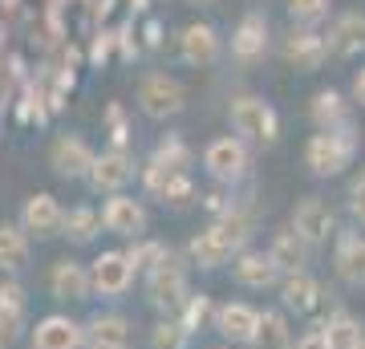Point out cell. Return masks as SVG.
Masks as SVG:
<instances>
[{
	"label": "cell",
	"mask_w": 365,
	"mask_h": 349,
	"mask_svg": "<svg viewBox=\"0 0 365 349\" xmlns=\"http://www.w3.org/2000/svg\"><path fill=\"white\" fill-rule=\"evenodd\" d=\"M227 118H232V130L244 138V143L272 146L276 138H280V118H276V110L264 102V98H256V93H240V98H232Z\"/></svg>",
	"instance_id": "cell-1"
},
{
	"label": "cell",
	"mask_w": 365,
	"mask_h": 349,
	"mask_svg": "<svg viewBox=\"0 0 365 349\" xmlns=\"http://www.w3.org/2000/svg\"><path fill=\"white\" fill-rule=\"evenodd\" d=\"M353 151H357L353 126L321 130V134H313V138L304 143V167L313 171L317 179H333V175H341V171L353 163Z\"/></svg>",
	"instance_id": "cell-2"
},
{
	"label": "cell",
	"mask_w": 365,
	"mask_h": 349,
	"mask_svg": "<svg viewBox=\"0 0 365 349\" xmlns=\"http://www.w3.org/2000/svg\"><path fill=\"white\" fill-rule=\"evenodd\" d=\"M187 297H191V285H187V264H182V256L167 252L163 264H155V268L146 272V300H150L155 309H163L167 317H175V313L187 305Z\"/></svg>",
	"instance_id": "cell-3"
},
{
	"label": "cell",
	"mask_w": 365,
	"mask_h": 349,
	"mask_svg": "<svg viewBox=\"0 0 365 349\" xmlns=\"http://www.w3.org/2000/svg\"><path fill=\"white\" fill-rule=\"evenodd\" d=\"M248 143L240 134H223V138H211L207 151H203V167L215 183H240L248 175Z\"/></svg>",
	"instance_id": "cell-4"
},
{
	"label": "cell",
	"mask_w": 365,
	"mask_h": 349,
	"mask_svg": "<svg viewBox=\"0 0 365 349\" xmlns=\"http://www.w3.org/2000/svg\"><path fill=\"white\" fill-rule=\"evenodd\" d=\"M138 106H143L146 118L163 122V118H175L182 106H187V90H182V81L170 78V74H146V78L138 81Z\"/></svg>",
	"instance_id": "cell-5"
},
{
	"label": "cell",
	"mask_w": 365,
	"mask_h": 349,
	"mask_svg": "<svg viewBox=\"0 0 365 349\" xmlns=\"http://www.w3.org/2000/svg\"><path fill=\"white\" fill-rule=\"evenodd\" d=\"M90 276H93V293H98V297L118 300V297L130 293L138 268H134V260L126 256V248H122V252H102V256H93Z\"/></svg>",
	"instance_id": "cell-6"
},
{
	"label": "cell",
	"mask_w": 365,
	"mask_h": 349,
	"mask_svg": "<svg viewBox=\"0 0 365 349\" xmlns=\"http://www.w3.org/2000/svg\"><path fill=\"white\" fill-rule=\"evenodd\" d=\"M21 228L33 240H53V236H66V207L57 203V195L37 191L29 195L21 207Z\"/></svg>",
	"instance_id": "cell-7"
},
{
	"label": "cell",
	"mask_w": 365,
	"mask_h": 349,
	"mask_svg": "<svg viewBox=\"0 0 365 349\" xmlns=\"http://www.w3.org/2000/svg\"><path fill=\"white\" fill-rule=\"evenodd\" d=\"M292 232H297L309 248H317L337 232V216H333V207H329L321 195H304V199L292 207Z\"/></svg>",
	"instance_id": "cell-8"
},
{
	"label": "cell",
	"mask_w": 365,
	"mask_h": 349,
	"mask_svg": "<svg viewBox=\"0 0 365 349\" xmlns=\"http://www.w3.org/2000/svg\"><path fill=\"white\" fill-rule=\"evenodd\" d=\"M93 163H98V155H93V146L81 138V134H61V138H53L49 146V167L61 175V179H90Z\"/></svg>",
	"instance_id": "cell-9"
},
{
	"label": "cell",
	"mask_w": 365,
	"mask_h": 349,
	"mask_svg": "<svg viewBox=\"0 0 365 349\" xmlns=\"http://www.w3.org/2000/svg\"><path fill=\"white\" fill-rule=\"evenodd\" d=\"M29 345L33 349H86L90 341H86V325H78L66 313H49L29 333Z\"/></svg>",
	"instance_id": "cell-10"
},
{
	"label": "cell",
	"mask_w": 365,
	"mask_h": 349,
	"mask_svg": "<svg viewBox=\"0 0 365 349\" xmlns=\"http://www.w3.org/2000/svg\"><path fill=\"white\" fill-rule=\"evenodd\" d=\"M143 183H146V191L155 195V199H163V203H170V207H187L191 199H195V183H191V175L158 167L155 158L143 167Z\"/></svg>",
	"instance_id": "cell-11"
},
{
	"label": "cell",
	"mask_w": 365,
	"mask_h": 349,
	"mask_svg": "<svg viewBox=\"0 0 365 349\" xmlns=\"http://www.w3.org/2000/svg\"><path fill=\"white\" fill-rule=\"evenodd\" d=\"M102 223L106 232L122 236V240H143L146 232V207L130 195H110L102 207Z\"/></svg>",
	"instance_id": "cell-12"
},
{
	"label": "cell",
	"mask_w": 365,
	"mask_h": 349,
	"mask_svg": "<svg viewBox=\"0 0 365 349\" xmlns=\"http://www.w3.org/2000/svg\"><path fill=\"white\" fill-rule=\"evenodd\" d=\"M256 329H260V309H252L244 300H227V305L215 309V333L232 345H244V341L252 345Z\"/></svg>",
	"instance_id": "cell-13"
},
{
	"label": "cell",
	"mask_w": 365,
	"mask_h": 349,
	"mask_svg": "<svg viewBox=\"0 0 365 349\" xmlns=\"http://www.w3.org/2000/svg\"><path fill=\"white\" fill-rule=\"evenodd\" d=\"M49 293L53 300H90L93 293V276L81 260H57L49 268Z\"/></svg>",
	"instance_id": "cell-14"
},
{
	"label": "cell",
	"mask_w": 365,
	"mask_h": 349,
	"mask_svg": "<svg viewBox=\"0 0 365 349\" xmlns=\"http://www.w3.org/2000/svg\"><path fill=\"white\" fill-rule=\"evenodd\" d=\"M134 179V158L126 151H102L90 171V187L106 195H122V187Z\"/></svg>",
	"instance_id": "cell-15"
},
{
	"label": "cell",
	"mask_w": 365,
	"mask_h": 349,
	"mask_svg": "<svg viewBox=\"0 0 365 349\" xmlns=\"http://www.w3.org/2000/svg\"><path fill=\"white\" fill-rule=\"evenodd\" d=\"M232 276H235V285L240 288H272L284 280V272L276 268V260L268 256V252H240L232 264Z\"/></svg>",
	"instance_id": "cell-16"
},
{
	"label": "cell",
	"mask_w": 365,
	"mask_h": 349,
	"mask_svg": "<svg viewBox=\"0 0 365 349\" xmlns=\"http://www.w3.org/2000/svg\"><path fill=\"white\" fill-rule=\"evenodd\" d=\"M268 49V21L260 13H248L232 33V57L240 65H256Z\"/></svg>",
	"instance_id": "cell-17"
},
{
	"label": "cell",
	"mask_w": 365,
	"mask_h": 349,
	"mask_svg": "<svg viewBox=\"0 0 365 349\" xmlns=\"http://www.w3.org/2000/svg\"><path fill=\"white\" fill-rule=\"evenodd\" d=\"M25 317H29V297L16 280H0V341L13 345L16 337L25 333Z\"/></svg>",
	"instance_id": "cell-18"
},
{
	"label": "cell",
	"mask_w": 365,
	"mask_h": 349,
	"mask_svg": "<svg viewBox=\"0 0 365 349\" xmlns=\"http://www.w3.org/2000/svg\"><path fill=\"white\" fill-rule=\"evenodd\" d=\"M284 57L297 69H304V74H313V69H321L329 57V41L321 37V33H313V29H292L284 41Z\"/></svg>",
	"instance_id": "cell-19"
},
{
	"label": "cell",
	"mask_w": 365,
	"mask_h": 349,
	"mask_svg": "<svg viewBox=\"0 0 365 349\" xmlns=\"http://www.w3.org/2000/svg\"><path fill=\"white\" fill-rule=\"evenodd\" d=\"M179 57L187 65H211L215 57H220V33L211 25H187L179 33Z\"/></svg>",
	"instance_id": "cell-20"
},
{
	"label": "cell",
	"mask_w": 365,
	"mask_h": 349,
	"mask_svg": "<svg viewBox=\"0 0 365 349\" xmlns=\"http://www.w3.org/2000/svg\"><path fill=\"white\" fill-rule=\"evenodd\" d=\"M333 264H337V276L345 280V285H349V288H361V285H365V236L341 232Z\"/></svg>",
	"instance_id": "cell-21"
},
{
	"label": "cell",
	"mask_w": 365,
	"mask_h": 349,
	"mask_svg": "<svg viewBox=\"0 0 365 349\" xmlns=\"http://www.w3.org/2000/svg\"><path fill=\"white\" fill-rule=\"evenodd\" d=\"M86 341L90 345H126L130 349V321L122 313H93L90 325H86Z\"/></svg>",
	"instance_id": "cell-22"
},
{
	"label": "cell",
	"mask_w": 365,
	"mask_h": 349,
	"mask_svg": "<svg viewBox=\"0 0 365 349\" xmlns=\"http://www.w3.org/2000/svg\"><path fill=\"white\" fill-rule=\"evenodd\" d=\"M280 300L292 313H313L317 300H321V285H317L309 272H292V276L280 280Z\"/></svg>",
	"instance_id": "cell-23"
},
{
	"label": "cell",
	"mask_w": 365,
	"mask_h": 349,
	"mask_svg": "<svg viewBox=\"0 0 365 349\" xmlns=\"http://www.w3.org/2000/svg\"><path fill=\"white\" fill-rule=\"evenodd\" d=\"M329 49L337 57H353L365 49V13H345L337 16V25L329 33Z\"/></svg>",
	"instance_id": "cell-24"
},
{
	"label": "cell",
	"mask_w": 365,
	"mask_h": 349,
	"mask_svg": "<svg viewBox=\"0 0 365 349\" xmlns=\"http://www.w3.org/2000/svg\"><path fill=\"white\" fill-rule=\"evenodd\" d=\"M29 240L33 236L21 223H0V272H21L29 264Z\"/></svg>",
	"instance_id": "cell-25"
},
{
	"label": "cell",
	"mask_w": 365,
	"mask_h": 349,
	"mask_svg": "<svg viewBox=\"0 0 365 349\" xmlns=\"http://www.w3.org/2000/svg\"><path fill=\"white\" fill-rule=\"evenodd\" d=\"M268 256L276 260V268L284 272V276H292V272H304V260H309V244L300 240L292 228L288 232H276L272 248H268Z\"/></svg>",
	"instance_id": "cell-26"
},
{
	"label": "cell",
	"mask_w": 365,
	"mask_h": 349,
	"mask_svg": "<svg viewBox=\"0 0 365 349\" xmlns=\"http://www.w3.org/2000/svg\"><path fill=\"white\" fill-rule=\"evenodd\" d=\"M309 114H313L317 130H345L349 126V106L341 98L337 90H321L309 106Z\"/></svg>",
	"instance_id": "cell-27"
},
{
	"label": "cell",
	"mask_w": 365,
	"mask_h": 349,
	"mask_svg": "<svg viewBox=\"0 0 365 349\" xmlns=\"http://www.w3.org/2000/svg\"><path fill=\"white\" fill-rule=\"evenodd\" d=\"M252 349H292V329H288V317L280 309L260 313V329L252 337Z\"/></svg>",
	"instance_id": "cell-28"
},
{
	"label": "cell",
	"mask_w": 365,
	"mask_h": 349,
	"mask_svg": "<svg viewBox=\"0 0 365 349\" xmlns=\"http://www.w3.org/2000/svg\"><path fill=\"white\" fill-rule=\"evenodd\" d=\"M325 333H329V345H333V349H361V345H365V329H361V321H357L353 313H345V309L329 313Z\"/></svg>",
	"instance_id": "cell-29"
},
{
	"label": "cell",
	"mask_w": 365,
	"mask_h": 349,
	"mask_svg": "<svg viewBox=\"0 0 365 349\" xmlns=\"http://www.w3.org/2000/svg\"><path fill=\"white\" fill-rule=\"evenodd\" d=\"M102 228L106 223H102V216H98L93 207H69L66 211V236L73 240V244H90Z\"/></svg>",
	"instance_id": "cell-30"
},
{
	"label": "cell",
	"mask_w": 365,
	"mask_h": 349,
	"mask_svg": "<svg viewBox=\"0 0 365 349\" xmlns=\"http://www.w3.org/2000/svg\"><path fill=\"white\" fill-rule=\"evenodd\" d=\"M215 309H220V305H211L207 293H191V297H187V305H182L175 317H179L191 333H203V329H207V321L215 325Z\"/></svg>",
	"instance_id": "cell-31"
},
{
	"label": "cell",
	"mask_w": 365,
	"mask_h": 349,
	"mask_svg": "<svg viewBox=\"0 0 365 349\" xmlns=\"http://www.w3.org/2000/svg\"><path fill=\"white\" fill-rule=\"evenodd\" d=\"M191 329L179 321V317H163V321L150 329V349H187L191 345Z\"/></svg>",
	"instance_id": "cell-32"
},
{
	"label": "cell",
	"mask_w": 365,
	"mask_h": 349,
	"mask_svg": "<svg viewBox=\"0 0 365 349\" xmlns=\"http://www.w3.org/2000/svg\"><path fill=\"white\" fill-rule=\"evenodd\" d=\"M155 163L167 171H182L187 175V167H191V146L182 143L179 134H167V138H158L155 146Z\"/></svg>",
	"instance_id": "cell-33"
},
{
	"label": "cell",
	"mask_w": 365,
	"mask_h": 349,
	"mask_svg": "<svg viewBox=\"0 0 365 349\" xmlns=\"http://www.w3.org/2000/svg\"><path fill=\"white\" fill-rule=\"evenodd\" d=\"M167 252H170V248H163L158 240H134V244L126 248V256L134 260V268H138V272H150L155 264H163Z\"/></svg>",
	"instance_id": "cell-34"
},
{
	"label": "cell",
	"mask_w": 365,
	"mask_h": 349,
	"mask_svg": "<svg viewBox=\"0 0 365 349\" xmlns=\"http://www.w3.org/2000/svg\"><path fill=\"white\" fill-rule=\"evenodd\" d=\"M288 13H292V21L300 29H313L329 13V0H288Z\"/></svg>",
	"instance_id": "cell-35"
},
{
	"label": "cell",
	"mask_w": 365,
	"mask_h": 349,
	"mask_svg": "<svg viewBox=\"0 0 365 349\" xmlns=\"http://www.w3.org/2000/svg\"><path fill=\"white\" fill-rule=\"evenodd\" d=\"M292 349H333V345H329V333H325V325H313V329H309V333L300 337V341H297Z\"/></svg>",
	"instance_id": "cell-36"
},
{
	"label": "cell",
	"mask_w": 365,
	"mask_h": 349,
	"mask_svg": "<svg viewBox=\"0 0 365 349\" xmlns=\"http://www.w3.org/2000/svg\"><path fill=\"white\" fill-rule=\"evenodd\" d=\"M353 102L357 106H365V65L353 74Z\"/></svg>",
	"instance_id": "cell-37"
},
{
	"label": "cell",
	"mask_w": 365,
	"mask_h": 349,
	"mask_svg": "<svg viewBox=\"0 0 365 349\" xmlns=\"http://www.w3.org/2000/svg\"><path fill=\"white\" fill-rule=\"evenodd\" d=\"M146 45H158V21H150V25H146Z\"/></svg>",
	"instance_id": "cell-38"
},
{
	"label": "cell",
	"mask_w": 365,
	"mask_h": 349,
	"mask_svg": "<svg viewBox=\"0 0 365 349\" xmlns=\"http://www.w3.org/2000/svg\"><path fill=\"white\" fill-rule=\"evenodd\" d=\"M353 211H357V220H361V223H365V207H353Z\"/></svg>",
	"instance_id": "cell-39"
},
{
	"label": "cell",
	"mask_w": 365,
	"mask_h": 349,
	"mask_svg": "<svg viewBox=\"0 0 365 349\" xmlns=\"http://www.w3.org/2000/svg\"><path fill=\"white\" fill-rule=\"evenodd\" d=\"M90 349H126V345H90Z\"/></svg>",
	"instance_id": "cell-40"
},
{
	"label": "cell",
	"mask_w": 365,
	"mask_h": 349,
	"mask_svg": "<svg viewBox=\"0 0 365 349\" xmlns=\"http://www.w3.org/2000/svg\"><path fill=\"white\" fill-rule=\"evenodd\" d=\"M134 9H146V0H134Z\"/></svg>",
	"instance_id": "cell-41"
},
{
	"label": "cell",
	"mask_w": 365,
	"mask_h": 349,
	"mask_svg": "<svg viewBox=\"0 0 365 349\" xmlns=\"http://www.w3.org/2000/svg\"><path fill=\"white\" fill-rule=\"evenodd\" d=\"M195 4H211V0H195Z\"/></svg>",
	"instance_id": "cell-42"
},
{
	"label": "cell",
	"mask_w": 365,
	"mask_h": 349,
	"mask_svg": "<svg viewBox=\"0 0 365 349\" xmlns=\"http://www.w3.org/2000/svg\"><path fill=\"white\" fill-rule=\"evenodd\" d=\"M0 349H9V345H4V341H0Z\"/></svg>",
	"instance_id": "cell-43"
},
{
	"label": "cell",
	"mask_w": 365,
	"mask_h": 349,
	"mask_svg": "<svg viewBox=\"0 0 365 349\" xmlns=\"http://www.w3.org/2000/svg\"><path fill=\"white\" fill-rule=\"evenodd\" d=\"M220 349H232V345H220Z\"/></svg>",
	"instance_id": "cell-44"
},
{
	"label": "cell",
	"mask_w": 365,
	"mask_h": 349,
	"mask_svg": "<svg viewBox=\"0 0 365 349\" xmlns=\"http://www.w3.org/2000/svg\"><path fill=\"white\" fill-rule=\"evenodd\" d=\"M361 349H365V345H361Z\"/></svg>",
	"instance_id": "cell-45"
}]
</instances>
